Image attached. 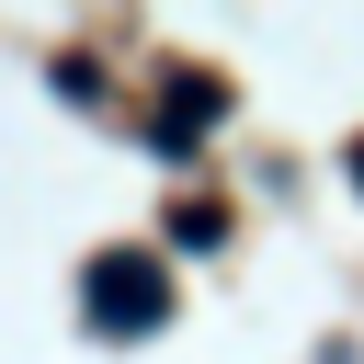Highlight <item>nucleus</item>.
<instances>
[{"instance_id": "f257e3e1", "label": "nucleus", "mask_w": 364, "mask_h": 364, "mask_svg": "<svg viewBox=\"0 0 364 364\" xmlns=\"http://www.w3.org/2000/svg\"><path fill=\"white\" fill-rule=\"evenodd\" d=\"M80 318L114 330V341H136V330L171 318V273H159L148 250H91V273H80Z\"/></svg>"}, {"instance_id": "f03ea898", "label": "nucleus", "mask_w": 364, "mask_h": 364, "mask_svg": "<svg viewBox=\"0 0 364 364\" xmlns=\"http://www.w3.org/2000/svg\"><path fill=\"white\" fill-rule=\"evenodd\" d=\"M353 182H364V136H353Z\"/></svg>"}]
</instances>
